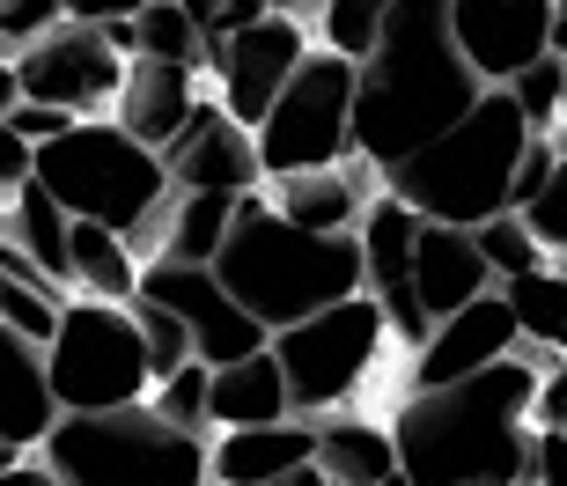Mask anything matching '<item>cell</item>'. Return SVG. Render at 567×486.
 <instances>
[{"label":"cell","instance_id":"22","mask_svg":"<svg viewBox=\"0 0 567 486\" xmlns=\"http://www.w3.org/2000/svg\"><path fill=\"white\" fill-rule=\"evenodd\" d=\"M317 465L332 486H383L399 465V435L391 421H369V413H317Z\"/></svg>","mask_w":567,"mask_h":486},{"label":"cell","instance_id":"38","mask_svg":"<svg viewBox=\"0 0 567 486\" xmlns=\"http://www.w3.org/2000/svg\"><path fill=\"white\" fill-rule=\"evenodd\" d=\"M530 486H567V427H530Z\"/></svg>","mask_w":567,"mask_h":486},{"label":"cell","instance_id":"23","mask_svg":"<svg viewBox=\"0 0 567 486\" xmlns=\"http://www.w3.org/2000/svg\"><path fill=\"white\" fill-rule=\"evenodd\" d=\"M266 421H295V391L274 347L214 369V427H266Z\"/></svg>","mask_w":567,"mask_h":486},{"label":"cell","instance_id":"30","mask_svg":"<svg viewBox=\"0 0 567 486\" xmlns=\"http://www.w3.org/2000/svg\"><path fill=\"white\" fill-rule=\"evenodd\" d=\"M480 251H486V266H494V280H516V273H530V266H546V244H538V229L524 221V207H508V214H494V221H480Z\"/></svg>","mask_w":567,"mask_h":486},{"label":"cell","instance_id":"45","mask_svg":"<svg viewBox=\"0 0 567 486\" xmlns=\"http://www.w3.org/2000/svg\"><path fill=\"white\" fill-rule=\"evenodd\" d=\"M553 52H567V0H553Z\"/></svg>","mask_w":567,"mask_h":486},{"label":"cell","instance_id":"33","mask_svg":"<svg viewBox=\"0 0 567 486\" xmlns=\"http://www.w3.org/2000/svg\"><path fill=\"white\" fill-rule=\"evenodd\" d=\"M133 318H141V332H147V354H155V376H169V369H185L199 347H192V324L169 310V302H155V296H133Z\"/></svg>","mask_w":567,"mask_h":486},{"label":"cell","instance_id":"40","mask_svg":"<svg viewBox=\"0 0 567 486\" xmlns=\"http://www.w3.org/2000/svg\"><path fill=\"white\" fill-rule=\"evenodd\" d=\"M538 427H567V354L538 369Z\"/></svg>","mask_w":567,"mask_h":486},{"label":"cell","instance_id":"8","mask_svg":"<svg viewBox=\"0 0 567 486\" xmlns=\"http://www.w3.org/2000/svg\"><path fill=\"white\" fill-rule=\"evenodd\" d=\"M391 318H383V302L361 288V296L347 302H324L317 318L288 324V332H274V354L280 369H288V391H295V413H339V405L361 399V383L377 376L383 347H391Z\"/></svg>","mask_w":567,"mask_h":486},{"label":"cell","instance_id":"26","mask_svg":"<svg viewBox=\"0 0 567 486\" xmlns=\"http://www.w3.org/2000/svg\"><path fill=\"white\" fill-rule=\"evenodd\" d=\"M141 266L126 229L104 221H74V296H104V302H133L141 296Z\"/></svg>","mask_w":567,"mask_h":486},{"label":"cell","instance_id":"24","mask_svg":"<svg viewBox=\"0 0 567 486\" xmlns=\"http://www.w3.org/2000/svg\"><path fill=\"white\" fill-rule=\"evenodd\" d=\"M236 207H244V192H177L163 207V229H155V258L214 266L229 229H236Z\"/></svg>","mask_w":567,"mask_h":486},{"label":"cell","instance_id":"31","mask_svg":"<svg viewBox=\"0 0 567 486\" xmlns=\"http://www.w3.org/2000/svg\"><path fill=\"white\" fill-rule=\"evenodd\" d=\"M399 0H324V15H317V38L347 52V60H369L383 38V15H391Z\"/></svg>","mask_w":567,"mask_h":486},{"label":"cell","instance_id":"15","mask_svg":"<svg viewBox=\"0 0 567 486\" xmlns=\"http://www.w3.org/2000/svg\"><path fill=\"white\" fill-rule=\"evenodd\" d=\"M177 192H266V155H258V133L244 118H229L221 96H199L192 126L163 148Z\"/></svg>","mask_w":567,"mask_h":486},{"label":"cell","instance_id":"46","mask_svg":"<svg viewBox=\"0 0 567 486\" xmlns=\"http://www.w3.org/2000/svg\"><path fill=\"white\" fill-rule=\"evenodd\" d=\"M185 8H192V15H199V30H207V22L221 15V8H229V0H185Z\"/></svg>","mask_w":567,"mask_h":486},{"label":"cell","instance_id":"9","mask_svg":"<svg viewBox=\"0 0 567 486\" xmlns=\"http://www.w3.org/2000/svg\"><path fill=\"white\" fill-rule=\"evenodd\" d=\"M354 96H361V60L317 44L302 74L280 89V104L258 126V155L266 177H295V169H332L354 155Z\"/></svg>","mask_w":567,"mask_h":486},{"label":"cell","instance_id":"47","mask_svg":"<svg viewBox=\"0 0 567 486\" xmlns=\"http://www.w3.org/2000/svg\"><path fill=\"white\" fill-rule=\"evenodd\" d=\"M16 457H22V449H16V443H0V472H8V465H16Z\"/></svg>","mask_w":567,"mask_h":486},{"label":"cell","instance_id":"12","mask_svg":"<svg viewBox=\"0 0 567 486\" xmlns=\"http://www.w3.org/2000/svg\"><path fill=\"white\" fill-rule=\"evenodd\" d=\"M317 22H302V15H266V22H251V30H236L229 44H214V60H207V74H214V96L229 104V118H244V126H266V111L280 104V89L302 74V60L317 52Z\"/></svg>","mask_w":567,"mask_h":486},{"label":"cell","instance_id":"16","mask_svg":"<svg viewBox=\"0 0 567 486\" xmlns=\"http://www.w3.org/2000/svg\"><path fill=\"white\" fill-rule=\"evenodd\" d=\"M524 347V324H516V302L502 288H486L480 302H464L427 332V347H413V391L427 383H457V376H480L494 361H508Z\"/></svg>","mask_w":567,"mask_h":486},{"label":"cell","instance_id":"7","mask_svg":"<svg viewBox=\"0 0 567 486\" xmlns=\"http://www.w3.org/2000/svg\"><path fill=\"white\" fill-rule=\"evenodd\" d=\"M44 361H52V391L66 413H111V405H141L155 391V354H147L133 302L74 296Z\"/></svg>","mask_w":567,"mask_h":486},{"label":"cell","instance_id":"18","mask_svg":"<svg viewBox=\"0 0 567 486\" xmlns=\"http://www.w3.org/2000/svg\"><path fill=\"white\" fill-rule=\"evenodd\" d=\"M199 74H207V66H185V60H133L126 89H118V104H111V118H118L126 133H141L147 148H169V141L192 126L199 96H207Z\"/></svg>","mask_w":567,"mask_h":486},{"label":"cell","instance_id":"44","mask_svg":"<svg viewBox=\"0 0 567 486\" xmlns=\"http://www.w3.org/2000/svg\"><path fill=\"white\" fill-rule=\"evenodd\" d=\"M274 486H332V479H324V465H295L288 479H274Z\"/></svg>","mask_w":567,"mask_h":486},{"label":"cell","instance_id":"20","mask_svg":"<svg viewBox=\"0 0 567 486\" xmlns=\"http://www.w3.org/2000/svg\"><path fill=\"white\" fill-rule=\"evenodd\" d=\"M214 486H274L295 465H317V421H266V427H214Z\"/></svg>","mask_w":567,"mask_h":486},{"label":"cell","instance_id":"49","mask_svg":"<svg viewBox=\"0 0 567 486\" xmlns=\"http://www.w3.org/2000/svg\"><path fill=\"white\" fill-rule=\"evenodd\" d=\"M0 221H8V199H0Z\"/></svg>","mask_w":567,"mask_h":486},{"label":"cell","instance_id":"32","mask_svg":"<svg viewBox=\"0 0 567 486\" xmlns=\"http://www.w3.org/2000/svg\"><path fill=\"white\" fill-rule=\"evenodd\" d=\"M508 96L524 104L530 133H553L567 118V52H546V60H530L516 82H508Z\"/></svg>","mask_w":567,"mask_h":486},{"label":"cell","instance_id":"1","mask_svg":"<svg viewBox=\"0 0 567 486\" xmlns=\"http://www.w3.org/2000/svg\"><path fill=\"white\" fill-rule=\"evenodd\" d=\"M553 347H516L508 361L457 383H427L391 413L399 465L413 486H530V427H538V369Z\"/></svg>","mask_w":567,"mask_h":486},{"label":"cell","instance_id":"29","mask_svg":"<svg viewBox=\"0 0 567 486\" xmlns=\"http://www.w3.org/2000/svg\"><path fill=\"white\" fill-rule=\"evenodd\" d=\"M147 405H155L163 421H177L185 435H207V443H214V361H199V354H192L185 369L155 376Z\"/></svg>","mask_w":567,"mask_h":486},{"label":"cell","instance_id":"4","mask_svg":"<svg viewBox=\"0 0 567 486\" xmlns=\"http://www.w3.org/2000/svg\"><path fill=\"white\" fill-rule=\"evenodd\" d=\"M530 148V118L508 89H486L450 133H435L421 155H405L399 169H383V185L405 207H421L427 221H457L480 229L494 214L516 207V163Z\"/></svg>","mask_w":567,"mask_h":486},{"label":"cell","instance_id":"43","mask_svg":"<svg viewBox=\"0 0 567 486\" xmlns=\"http://www.w3.org/2000/svg\"><path fill=\"white\" fill-rule=\"evenodd\" d=\"M16 104H22V66L0 52V111H16Z\"/></svg>","mask_w":567,"mask_h":486},{"label":"cell","instance_id":"37","mask_svg":"<svg viewBox=\"0 0 567 486\" xmlns=\"http://www.w3.org/2000/svg\"><path fill=\"white\" fill-rule=\"evenodd\" d=\"M30 177H38V148H30V141L16 133V118L0 111V199H8L16 185H30Z\"/></svg>","mask_w":567,"mask_h":486},{"label":"cell","instance_id":"27","mask_svg":"<svg viewBox=\"0 0 567 486\" xmlns=\"http://www.w3.org/2000/svg\"><path fill=\"white\" fill-rule=\"evenodd\" d=\"M118 52L133 60H185V66H207V30L192 15L185 0H147L133 22H111Z\"/></svg>","mask_w":567,"mask_h":486},{"label":"cell","instance_id":"48","mask_svg":"<svg viewBox=\"0 0 567 486\" xmlns=\"http://www.w3.org/2000/svg\"><path fill=\"white\" fill-rule=\"evenodd\" d=\"M383 486H413V479H405V472H391V479H383Z\"/></svg>","mask_w":567,"mask_h":486},{"label":"cell","instance_id":"34","mask_svg":"<svg viewBox=\"0 0 567 486\" xmlns=\"http://www.w3.org/2000/svg\"><path fill=\"white\" fill-rule=\"evenodd\" d=\"M66 22V0H0V52L22 60L38 38H52Z\"/></svg>","mask_w":567,"mask_h":486},{"label":"cell","instance_id":"11","mask_svg":"<svg viewBox=\"0 0 567 486\" xmlns=\"http://www.w3.org/2000/svg\"><path fill=\"white\" fill-rule=\"evenodd\" d=\"M141 296L169 302L177 318L192 324V347L199 361H244L258 347H274V324L258 318L251 302H236V288L221 280V266H192V258H147L141 266Z\"/></svg>","mask_w":567,"mask_h":486},{"label":"cell","instance_id":"35","mask_svg":"<svg viewBox=\"0 0 567 486\" xmlns=\"http://www.w3.org/2000/svg\"><path fill=\"white\" fill-rule=\"evenodd\" d=\"M524 221L538 229V244H546L553 258L567 251V155H560V169H553V185H546V192H538V199L524 207Z\"/></svg>","mask_w":567,"mask_h":486},{"label":"cell","instance_id":"41","mask_svg":"<svg viewBox=\"0 0 567 486\" xmlns=\"http://www.w3.org/2000/svg\"><path fill=\"white\" fill-rule=\"evenodd\" d=\"M141 8H147V0H66V15H74V22H104V30H111V22H133Z\"/></svg>","mask_w":567,"mask_h":486},{"label":"cell","instance_id":"13","mask_svg":"<svg viewBox=\"0 0 567 486\" xmlns=\"http://www.w3.org/2000/svg\"><path fill=\"white\" fill-rule=\"evenodd\" d=\"M421 207H405L399 192L383 185L361 214V266H369V296L383 302V318L399 332V347H427L435 318L421 302V280H413V258H421Z\"/></svg>","mask_w":567,"mask_h":486},{"label":"cell","instance_id":"42","mask_svg":"<svg viewBox=\"0 0 567 486\" xmlns=\"http://www.w3.org/2000/svg\"><path fill=\"white\" fill-rule=\"evenodd\" d=\"M0 486H66V479L44 465V457H16V465L0 472Z\"/></svg>","mask_w":567,"mask_h":486},{"label":"cell","instance_id":"19","mask_svg":"<svg viewBox=\"0 0 567 486\" xmlns=\"http://www.w3.org/2000/svg\"><path fill=\"white\" fill-rule=\"evenodd\" d=\"M377 177L383 169L369 155H347L332 169H295V177H266V199H274L288 221L302 229H361V214L377 199Z\"/></svg>","mask_w":567,"mask_h":486},{"label":"cell","instance_id":"21","mask_svg":"<svg viewBox=\"0 0 567 486\" xmlns=\"http://www.w3.org/2000/svg\"><path fill=\"white\" fill-rule=\"evenodd\" d=\"M413 280H421V302L427 318H450V310H464V302H480L486 288H502L494 280V266H486L480 236L457 229V221H421V258H413Z\"/></svg>","mask_w":567,"mask_h":486},{"label":"cell","instance_id":"6","mask_svg":"<svg viewBox=\"0 0 567 486\" xmlns=\"http://www.w3.org/2000/svg\"><path fill=\"white\" fill-rule=\"evenodd\" d=\"M38 457L66 486H214L207 435H185L147 399L111 413H66Z\"/></svg>","mask_w":567,"mask_h":486},{"label":"cell","instance_id":"10","mask_svg":"<svg viewBox=\"0 0 567 486\" xmlns=\"http://www.w3.org/2000/svg\"><path fill=\"white\" fill-rule=\"evenodd\" d=\"M16 66H22V96H30V104H60V111H74V118H104V111L118 104V89H126L133 52H118V38H111L104 22L66 15L60 30L38 38Z\"/></svg>","mask_w":567,"mask_h":486},{"label":"cell","instance_id":"17","mask_svg":"<svg viewBox=\"0 0 567 486\" xmlns=\"http://www.w3.org/2000/svg\"><path fill=\"white\" fill-rule=\"evenodd\" d=\"M60 421H66V405H60V391H52L44 347L0 324V443H16L22 457H38L44 435Z\"/></svg>","mask_w":567,"mask_h":486},{"label":"cell","instance_id":"5","mask_svg":"<svg viewBox=\"0 0 567 486\" xmlns=\"http://www.w3.org/2000/svg\"><path fill=\"white\" fill-rule=\"evenodd\" d=\"M38 185L52 192L74 221L126 229L141 258H155L163 207L177 199V177H169L163 148H147L141 133H126L111 111L104 118H74L60 141H44L38 148Z\"/></svg>","mask_w":567,"mask_h":486},{"label":"cell","instance_id":"36","mask_svg":"<svg viewBox=\"0 0 567 486\" xmlns=\"http://www.w3.org/2000/svg\"><path fill=\"white\" fill-rule=\"evenodd\" d=\"M560 141H553V133H530V148H524V163H516V207H530V199H538V192L553 185V169H560Z\"/></svg>","mask_w":567,"mask_h":486},{"label":"cell","instance_id":"14","mask_svg":"<svg viewBox=\"0 0 567 486\" xmlns=\"http://www.w3.org/2000/svg\"><path fill=\"white\" fill-rule=\"evenodd\" d=\"M450 30L480 82L508 89L530 60L553 52V0H450Z\"/></svg>","mask_w":567,"mask_h":486},{"label":"cell","instance_id":"2","mask_svg":"<svg viewBox=\"0 0 567 486\" xmlns=\"http://www.w3.org/2000/svg\"><path fill=\"white\" fill-rule=\"evenodd\" d=\"M480 96L486 82H480V66L464 60L457 30H450V0H399L383 15L377 52L361 60L354 155H369L377 169H399L435 133L457 126Z\"/></svg>","mask_w":567,"mask_h":486},{"label":"cell","instance_id":"3","mask_svg":"<svg viewBox=\"0 0 567 486\" xmlns=\"http://www.w3.org/2000/svg\"><path fill=\"white\" fill-rule=\"evenodd\" d=\"M214 266L236 288V302H251L274 332H288V324L317 318L324 302H347V296L369 288L361 229H302L266 192H244L236 229H229V244H221Z\"/></svg>","mask_w":567,"mask_h":486},{"label":"cell","instance_id":"25","mask_svg":"<svg viewBox=\"0 0 567 486\" xmlns=\"http://www.w3.org/2000/svg\"><path fill=\"white\" fill-rule=\"evenodd\" d=\"M0 229L16 236L22 251L38 258L52 280H60V288H74V214H66L60 199L38 185V177L8 192V221H0Z\"/></svg>","mask_w":567,"mask_h":486},{"label":"cell","instance_id":"39","mask_svg":"<svg viewBox=\"0 0 567 486\" xmlns=\"http://www.w3.org/2000/svg\"><path fill=\"white\" fill-rule=\"evenodd\" d=\"M8 118H16V133L30 141V148H44V141H60V133L74 126V111H60V104H30V96H22V104L8 111Z\"/></svg>","mask_w":567,"mask_h":486},{"label":"cell","instance_id":"28","mask_svg":"<svg viewBox=\"0 0 567 486\" xmlns=\"http://www.w3.org/2000/svg\"><path fill=\"white\" fill-rule=\"evenodd\" d=\"M502 296L516 302V324H524L530 347L567 354V266H560V258H546V266H530V273L502 280Z\"/></svg>","mask_w":567,"mask_h":486}]
</instances>
